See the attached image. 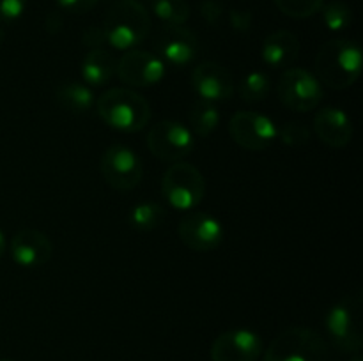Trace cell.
Returning <instances> with one entry per match:
<instances>
[{
	"instance_id": "obj_9",
	"label": "cell",
	"mask_w": 363,
	"mask_h": 361,
	"mask_svg": "<svg viewBox=\"0 0 363 361\" xmlns=\"http://www.w3.org/2000/svg\"><path fill=\"white\" fill-rule=\"evenodd\" d=\"M229 134L247 151H266L277 140L279 127L269 117L259 112H236L229 120Z\"/></svg>"
},
{
	"instance_id": "obj_32",
	"label": "cell",
	"mask_w": 363,
	"mask_h": 361,
	"mask_svg": "<svg viewBox=\"0 0 363 361\" xmlns=\"http://www.w3.org/2000/svg\"><path fill=\"white\" fill-rule=\"evenodd\" d=\"M99 0H57L60 9L69 11V13H87L92 7H96Z\"/></svg>"
},
{
	"instance_id": "obj_4",
	"label": "cell",
	"mask_w": 363,
	"mask_h": 361,
	"mask_svg": "<svg viewBox=\"0 0 363 361\" xmlns=\"http://www.w3.org/2000/svg\"><path fill=\"white\" fill-rule=\"evenodd\" d=\"M264 361H328V345L314 329L293 326L273 338Z\"/></svg>"
},
{
	"instance_id": "obj_18",
	"label": "cell",
	"mask_w": 363,
	"mask_h": 361,
	"mask_svg": "<svg viewBox=\"0 0 363 361\" xmlns=\"http://www.w3.org/2000/svg\"><path fill=\"white\" fill-rule=\"evenodd\" d=\"M300 55V41L289 30L272 32L264 39L261 57L269 67H289Z\"/></svg>"
},
{
	"instance_id": "obj_12",
	"label": "cell",
	"mask_w": 363,
	"mask_h": 361,
	"mask_svg": "<svg viewBox=\"0 0 363 361\" xmlns=\"http://www.w3.org/2000/svg\"><path fill=\"white\" fill-rule=\"evenodd\" d=\"M155 50L165 66L183 67L197 59L199 39L184 25H165L156 34Z\"/></svg>"
},
{
	"instance_id": "obj_34",
	"label": "cell",
	"mask_w": 363,
	"mask_h": 361,
	"mask_svg": "<svg viewBox=\"0 0 363 361\" xmlns=\"http://www.w3.org/2000/svg\"><path fill=\"white\" fill-rule=\"evenodd\" d=\"M6 248H7L6 236H4V232H2V230H0V258H2L4 253H6Z\"/></svg>"
},
{
	"instance_id": "obj_36",
	"label": "cell",
	"mask_w": 363,
	"mask_h": 361,
	"mask_svg": "<svg viewBox=\"0 0 363 361\" xmlns=\"http://www.w3.org/2000/svg\"><path fill=\"white\" fill-rule=\"evenodd\" d=\"M351 361H363V360H362V357H360V356H354V357H353V360H351Z\"/></svg>"
},
{
	"instance_id": "obj_8",
	"label": "cell",
	"mask_w": 363,
	"mask_h": 361,
	"mask_svg": "<svg viewBox=\"0 0 363 361\" xmlns=\"http://www.w3.org/2000/svg\"><path fill=\"white\" fill-rule=\"evenodd\" d=\"M147 147L162 161L177 163L194 152L195 138L188 126L177 120H160L147 134Z\"/></svg>"
},
{
	"instance_id": "obj_37",
	"label": "cell",
	"mask_w": 363,
	"mask_h": 361,
	"mask_svg": "<svg viewBox=\"0 0 363 361\" xmlns=\"http://www.w3.org/2000/svg\"><path fill=\"white\" fill-rule=\"evenodd\" d=\"M0 361H13V360H7V357H2V360H0Z\"/></svg>"
},
{
	"instance_id": "obj_28",
	"label": "cell",
	"mask_w": 363,
	"mask_h": 361,
	"mask_svg": "<svg viewBox=\"0 0 363 361\" xmlns=\"http://www.w3.org/2000/svg\"><path fill=\"white\" fill-rule=\"evenodd\" d=\"M199 11H201V16L204 18L206 23H209L211 27L220 25L223 18V4L220 0H202Z\"/></svg>"
},
{
	"instance_id": "obj_23",
	"label": "cell",
	"mask_w": 363,
	"mask_h": 361,
	"mask_svg": "<svg viewBox=\"0 0 363 361\" xmlns=\"http://www.w3.org/2000/svg\"><path fill=\"white\" fill-rule=\"evenodd\" d=\"M269 88H272V80L262 71H252L241 78L238 85V94L247 103H259L268 98Z\"/></svg>"
},
{
	"instance_id": "obj_33",
	"label": "cell",
	"mask_w": 363,
	"mask_h": 361,
	"mask_svg": "<svg viewBox=\"0 0 363 361\" xmlns=\"http://www.w3.org/2000/svg\"><path fill=\"white\" fill-rule=\"evenodd\" d=\"M62 27H64V18L60 13H55V11H53V13H50L48 16H46L45 28L48 34H59V32L62 30Z\"/></svg>"
},
{
	"instance_id": "obj_3",
	"label": "cell",
	"mask_w": 363,
	"mask_h": 361,
	"mask_svg": "<svg viewBox=\"0 0 363 361\" xmlns=\"http://www.w3.org/2000/svg\"><path fill=\"white\" fill-rule=\"evenodd\" d=\"M106 42L117 50H133L151 32V14L137 0H119L106 13L103 21Z\"/></svg>"
},
{
	"instance_id": "obj_15",
	"label": "cell",
	"mask_w": 363,
	"mask_h": 361,
	"mask_svg": "<svg viewBox=\"0 0 363 361\" xmlns=\"http://www.w3.org/2000/svg\"><path fill=\"white\" fill-rule=\"evenodd\" d=\"M191 87L201 99L211 103L229 101L234 94L233 74L215 60L199 64L191 73Z\"/></svg>"
},
{
	"instance_id": "obj_29",
	"label": "cell",
	"mask_w": 363,
	"mask_h": 361,
	"mask_svg": "<svg viewBox=\"0 0 363 361\" xmlns=\"http://www.w3.org/2000/svg\"><path fill=\"white\" fill-rule=\"evenodd\" d=\"M27 0H0V21H14L23 14Z\"/></svg>"
},
{
	"instance_id": "obj_26",
	"label": "cell",
	"mask_w": 363,
	"mask_h": 361,
	"mask_svg": "<svg viewBox=\"0 0 363 361\" xmlns=\"http://www.w3.org/2000/svg\"><path fill=\"white\" fill-rule=\"evenodd\" d=\"M280 13L294 20H305L321 11L325 0H273Z\"/></svg>"
},
{
	"instance_id": "obj_6",
	"label": "cell",
	"mask_w": 363,
	"mask_h": 361,
	"mask_svg": "<svg viewBox=\"0 0 363 361\" xmlns=\"http://www.w3.org/2000/svg\"><path fill=\"white\" fill-rule=\"evenodd\" d=\"M362 296L350 294L330 308L326 329L333 345L342 353H358L362 349Z\"/></svg>"
},
{
	"instance_id": "obj_16",
	"label": "cell",
	"mask_w": 363,
	"mask_h": 361,
	"mask_svg": "<svg viewBox=\"0 0 363 361\" xmlns=\"http://www.w3.org/2000/svg\"><path fill=\"white\" fill-rule=\"evenodd\" d=\"M13 260L21 268H43L53 257V243L38 229L18 230L9 243Z\"/></svg>"
},
{
	"instance_id": "obj_20",
	"label": "cell",
	"mask_w": 363,
	"mask_h": 361,
	"mask_svg": "<svg viewBox=\"0 0 363 361\" xmlns=\"http://www.w3.org/2000/svg\"><path fill=\"white\" fill-rule=\"evenodd\" d=\"M55 103L66 112L74 113V115H84V113L91 112L92 106L96 105V99L89 85L69 81V84H64L57 88Z\"/></svg>"
},
{
	"instance_id": "obj_25",
	"label": "cell",
	"mask_w": 363,
	"mask_h": 361,
	"mask_svg": "<svg viewBox=\"0 0 363 361\" xmlns=\"http://www.w3.org/2000/svg\"><path fill=\"white\" fill-rule=\"evenodd\" d=\"M321 14L326 27L333 32L346 30L353 23V9L342 0H332L328 4H323Z\"/></svg>"
},
{
	"instance_id": "obj_1",
	"label": "cell",
	"mask_w": 363,
	"mask_h": 361,
	"mask_svg": "<svg viewBox=\"0 0 363 361\" xmlns=\"http://www.w3.org/2000/svg\"><path fill=\"white\" fill-rule=\"evenodd\" d=\"M363 66L362 48L350 39H330L315 57V74L326 87L344 91L360 78Z\"/></svg>"
},
{
	"instance_id": "obj_2",
	"label": "cell",
	"mask_w": 363,
	"mask_h": 361,
	"mask_svg": "<svg viewBox=\"0 0 363 361\" xmlns=\"http://www.w3.org/2000/svg\"><path fill=\"white\" fill-rule=\"evenodd\" d=\"M96 112L106 126L124 133L144 130L151 120V105L131 88H108L96 99Z\"/></svg>"
},
{
	"instance_id": "obj_22",
	"label": "cell",
	"mask_w": 363,
	"mask_h": 361,
	"mask_svg": "<svg viewBox=\"0 0 363 361\" xmlns=\"http://www.w3.org/2000/svg\"><path fill=\"white\" fill-rule=\"evenodd\" d=\"M220 112L216 108V103L199 99L190 110V130L197 137L206 138L218 127Z\"/></svg>"
},
{
	"instance_id": "obj_11",
	"label": "cell",
	"mask_w": 363,
	"mask_h": 361,
	"mask_svg": "<svg viewBox=\"0 0 363 361\" xmlns=\"http://www.w3.org/2000/svg\"><path fill=\"white\" fill-rule=\"evenodd\" d=\"M117 76L130 87H152L167 74V66L156 53L144 50H128L117 60Z\"/></svg>"
},
{
	"instance_id": "obj_5",
	"label": "cell",
	"mask_w": 363,
	"mask_h": 361,
	"mask_svg": "<svg viewBox=\"0 0 363 361\" xmlns=\"http://www.w3.org/2000/svg\"><path fill=\"white\" fill-rule=\"evenodd\" d=\"M206 179L197 166L177 161L165 170L162 179V193L167 204L177 211L197 207L206 195Z\"/></svg>"
},
{
	"instance_id": "obj_30",
	"label": "cell",
	"mask_w": 363,
	"mask_h": 361,
	"mask_svg": "<svg viewBox=\"0 0 363 361\" xmlns=\"http://www.w3.org/2000/svg\"><path fill=\"white\" fill-rule=\"evenodd\" d=\"M229 23L234 30L243 34V32H248L252 28L254 16H252L250 11H247V9H230Z\"/></svg>"
},
{
	"instance_id": "obj_10",
	"label": "cell",
	"mask_w": 363,
	"mask_h": 361,
	"mask_svg": "<svg viewBox=\"0 0 363 361\" xmlns=\"http://www.w3.org/2000/svg\"><path fill=\"white\" fill-rule=\"evenodd\" d=\"M101 173L110 188L130 191L142 180V159L126 145H112L101 156Z\"/></svg>"
},
{
	"instance_id": "obj_21",
	"label": "cell",
	"mask_w": 363,
	"mask_h": 361,
	"mask_svg": "<svg viewBox=\"0 0 363 361\" xmlns=\"http://www.w3.org/2000/svg\"><path fill=\"white\" fill-rule=\"evenodd\" d=\"M167 219V211L162 204L156 202H142L131 207L128 222H130L131 229L138 230V232H151L162 227Z\"/></svg>"
},
{
	"instance_id": "obj_17",
	"label": "cell",
	"mask_w": 363,
	"mask_h": 361,
	"mask_svg": "<svg viewBox=\"0 0 363 361\" xmlns=\"http://www.w3.org/2000/svg\"><path fill=\"white\" fill-rule=\"evenodd\" d=\"M314 131L328 147L342 149L353 138V122L344 110L325 106L314 117Z\"/></svg>"
},
{
	"instance_id": "obj_7",
	"label": "cell",
	"mask_w": 363,
	"mask_h": 361,
	"mask_svg": "<svg viewBox=\"0 0 363 361\" xmlns=\"http://www.w3.org/2000/svg\"><path fill=\"white\" fill-rule=\"evenodd\" d=\"M280 103L294 112H311L323 101L321 81L307 69L289 67L282 73L277 87Z\"/></svg>"
},
{
	"instance_id": "obj_24",
	"label": "cell",
	"mask_w": 363,
	"mask_h": 361,
	"mask_svg": "<svg viewBox=\"0 0 363 361\" xmlns=\"http://www.w3.org/2000/svg\"><path fill=\"white\" fill-rule=\"evenodd\" d=\"M151 9L167 25H184L190 18L186 0H151Z\"/></svg>"
},
{
	"instance_id": "obj_13",
	"label": "cell",
	"mask_w": 363,
	"mask_h": 361,
	"mask_svg": "<svg viewBox=\"0 0 363 361\" xmlns=\"http://www.w3.org/2000/svg\"><path fill=\"white\" fill-rule=\"evenodd\" d=\"M177 234L188 250L199 253L216 250L223 241L222 223L208 212H190L184 216L177 227Z\"/></svg>"
},
{
	"instance_id": "obj_14",
	"label": "cell",
	"mask_w": 363,
	"mask_h": 361,
	"mask_svg": "<svg viewBox=\"0 0 363 361\" xmlns=\"http://www.w3.org/2000/svg\"><path fill=\"white\" fill-rule=\"evenodd\" d=\"M261 354V336L250 329H230L222 333L211 345L213 361H257Z\"/></svg>"
},
{
	"instance_id": "obj_35",
	"label": "cell",
	"mask_w": 363,
	"mask_h": 361,
	"mask_svg": "<svg viewBox=\"0 0 363 361\" xmlns=\"http://www.w3.org/2000/svg\"><path fill=\"white\" fill-rule=\"evenodd\" d=\"M4 39H6V32H4V30H2V28H0V46H2Z\"/></svg>"
},
{
	"instance_id": "obj_31",
	"label": "cell",
	"mask_w": 363,
	"mask_h": 361,
	"mask_svg": "<svg viewBox=\"0 0 363 361\" xmlns=\"http://www.w3.org/2000/svg\"><path fill=\"white\" fill-rule=\"evenodd\" d=\"M106 42L105 32H103V27H89L85 28L84 34H82V45L87 46V48H101Z\"/></svg>"
},
{
	"instance_id": "obj_27",
	"label": "cell",
	"mask_w": 363,
	"mask_h": 361,
	"mask_svg": "<svg viewBox=\"0 0 363 361\" xmlns=\"http://www.w3.org/2000/svg\"><path fill=\"white\" fill-rule=\"evenodd\" d=\"M277 138L289 147H301L311 140V130L303 122H286L279 127Z\"/></svg>"
},
{
	"instance_id": "obj_19",
	"label": "cell",
	"mask_w": 363,
	"mask_h": 361,
	"mask_svg": "<svg viewBox=\"0 0 363 361\" xmlns=\"http://www.w3.org/2000/svg\"><path fill=\"white\" fill-rule=\"evenodd\" d=\"M80 71L85 84L91 87H101L116 76L117 59L106 50L94 48L84 57Z\"/></svg>"
}]
</instances>
